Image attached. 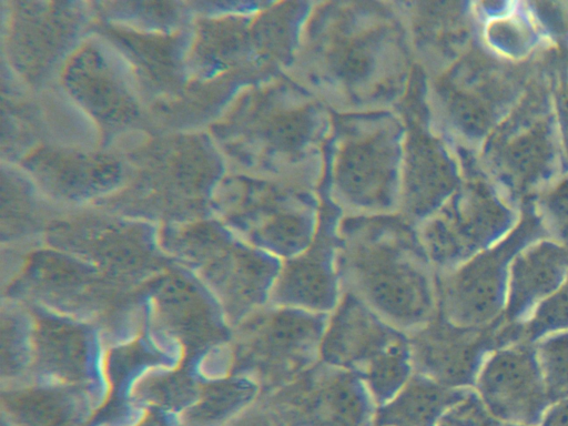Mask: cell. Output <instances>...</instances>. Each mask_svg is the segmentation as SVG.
I'll use <instances>...</instances> for the list:
<instances>
[{
  "mask_svg": "<svg viewBox=\"0 0 568 426\" xmlns=\"http://www.w3.org/2000/svg\"><path fill=\"white\" fill-rule=\"evenodd\" d=\"M343 292L410 334L438 311L437 271L429 257L393 248H353L337 260Z\"/></svg>",
  "mask_w": 568,
  "mask_h": 426,
  "instance_id": "6da1fadb",
  "label": "cell"
},
{
  "mask_svg": "<svg viewBox=\"0 0 568 426\" xmlns=\"http://www.w3.org/2000/svg\"><path fill=\"white\" fill-rule=\"evenodd\" d=\"M320 361L356 373L374 393L397 388L413 369L408 334L347 291L329 314Z\"/></svg>",
  "mask_w": 568,
  "mask_h": 426,
  "instance_id": "7a4b0ae2",
  "label": "cell"
},
{
  "mask_svg": "<svg viewBox=\"0 0 568 426\" xmlns=\"http://www.w3.org/2000/svg\"><path fill=\"white\" fill-rule=\"evenodd\" d=\"M329 314L267 304L245 329L244 352L255 381L272 393L320 361Z\"/></svg>",
  "mask_w": 568,
  "mask_h": 426,
  "instance_id": "3957f363",
  "label": "cell"
},
{
  "mask_svg": "<svg viewBox=\"0 0 568 426\" xmlns=\"http://www.w3.org/2000/svg\"><path fill=\"white\" fill-rule=\"evenodd\" d=\"M531 230L520 226L493 248L437 273L438 311L447 321L464 327H487L501 321L509 266L528 243Z\"/></svg>",
  "mask_w": 568,
  "mask_h": 426,
  "instance_id": "277c9868",
  "label": "cell"
},
{
  "mask_svg": "<svg viewBox=\"0 0 568 426\" xmlns=\"http://www.w3.org/2000/svg\"><path fill=\"white\" fill-rule=\"evenodd\" d=\"M267 398L278 414L312 426H362L375 403L356 373L322 361Z\"/></svg>",
  "mask_w": 568,
  "mask_h": 426,
  "instance_id": "5b68a950",
  "label": "cell"
},
{
  "mask_svg": "<svg viewBox=\"0 0 568 426\" xmlns=\"http://www.w3.org/2000/svg\"><path fill=\"white\" fill-rule=\"evenodd\" d=\"M474 387L489 414L506 423L536 426L551 405L535 343L526 341L494 349Z\"/></svg>",
  "mask_w": 568,
  "mask_h": 426,
  "instance_id": "8992f818",
  "label": "cell"
},
{
  "mask_svg": "<svg viewBox=\"0 0 568 426\" xmlns=\"http://www.w3.org/2000/svg\"><path fill=\"white\" fill-rule=\"evenodd\" d=\"M504 341L505 325L464 327L437 311L420 328L408 334L414 373L450 388H470L487 356Z\"/></svg>",
  "mask_w": 568,
  "mask_h": 426,
  "instance_id": "52a82bcc",
  "label": "cell"
},
{
  "mask_svg": "<svg viewBox=\"0 0 568 426\" xmlns=\"http://www.w3.org/2000/svg\"><path fill=\"white\" fill-rule=\"evenodd\" d=\"M567 275V247L549 241L524 247L515 255L509 266L503 323H524L559 288Z\"/></svg>",
  "mask_w": 568,
  "mask_h": 426,
  "instance_id": "ba28073f",
  "label": "cell"
},
{
  "mask_svg": "<svg viewBox=\"0 0 568 426\" xmlns=\"http://www.w3.org/2000/svg\"><path fill=\"white\" fill-rule=\"evenodd\" d=\"M470 388H450L414 373L407 384L385 406L384 417L408 426H420L435 414L462 400Z\"/></svg>",
  "mask_w": 568,
  "mask_h": 426,
  "instance_id": "9c48e42d",
  "label": "cell"
},
{
  "mask_svg": "<svg viewBox=\"0 0 568 426\" xmlns=\"http://www.w3.org/2000/svg\"><path fill=\"white\" fill-rule=\"evenodd\" d=\"M547 393L551 404L568 397V329L535 342Z\"/></svg>",
  "mask_w": 568,
  "mask_h": 426,
  "instance_id": "30bf717a",
  "label": "cell"
},
{
  "mask_svg": "<svg viewBox=\"0 0 568 426\" xmlns=\"http://www.w3.org/2000/svg\"><path fill=\"white\" fill-rule=\"evenodd\" d=\"M568 329V275L524 323L515 326V341L535 343L541 337Z\"/></svg>",
  "mask_w": 568,
  "mask_h": 426,
  "instance_id": "8fae6325",
  "label": "cell"
},
{
  "mask_svg": "<svg viewBox=\"0 0 568 426\" xmlns=\"http://www.w3.org/2000/svg\"><path fill=\"white\" fill-rule=\"evenodd\" d=\"M541 426H568V397L550 405L544 415Z\"/></svg>",
  "mask_w": 568,
  "mask_h": 426,
  "instance_id": "7c38bea8",
  "label": "cell"
},
{
  "mask_svg": "<svg viewBox=\"0 0 568 426\" xmlns=\"http://www.w3.org/2000/svg\"><path fill=\"white\" fill-rule=\"evenodd\" d=\"M495 417L487 412L481 420L479 422L478 426H526V425H519V424H511L506 423L499 419H494Z\"/></svg>",
  "mask_w": 568,
  "mask_h": 426,
  "instance_id": "4fadbf2b",
  "label": "cell"
}]
</instances>
